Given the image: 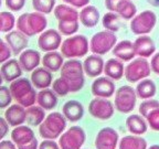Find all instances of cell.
<instances>
[{"label":"cell","mask_w":159,"mask_h":149,"mask_svg":"<svg viewBox=\"0 0 159 149\" xmlns=\"http://www.w3.org/2000/svg\"><path fill=\"white\" fill-rule=\"evenodd\" d=\"M85 83L83 64L77 60H69L61 67V76L53 82V92L60 96L79 92Z\"/></svg>","instance_id":"obj_1"},{"label":"cell","mask_w":159,"mask_h":149,"mask_svg":"<svg viewBox=\"0 0 159 149\" xmlns=\"http://www.w3.org/2000/svg\"><path fill=\"white\" fill-rule=\"evenodd\" d=\"M10 93L13 99H16L18 104L25 107L34 105L37 101V92L32 87V84L28 79H17L12 81L9 87Z\"/></svg>","instance_id":"obj_2"},{"label":"cell","mask_w":159,"mask_h":149,"mask_svg":"<svg viewBox=\"0 0 159 149\" xmlns=\"http://www.w3.org/2000/svg\"><path fill=\"white\" fill-rule=\"evenodd\" d=\"M48 25V20L43 13L30 12L23 13L18 18L17 28L20 32L27 37H33L38 33H42Z\"/></svg>","instance_id":"obj_3"},{"label":"cell","mask_w":159,"mask_h":149,"mask_svg":"<svg viewBox=\"0 0 159 149\" xmlns=\"http://www.w3.org/2000/svg\"><path fill=\"white\" fill-rule=\"evenodd\" d=\"M65 127H66V118L57 112L51 113L39 125L40 136L43 139L54 140L59 138L60 135L64 132Z\"/></svg>","instance_id":"obj_4"},{"label":"cell","mask_w":159,"mask_h":149,"mask_svg":"<svg viewBox=\"0 0 159 149\" xmlns=\"http://www.w3.org/2000/svg\"><path fill=\"white\" fill-rule=\"evenodd\" d=\"M89 40L85 35L77 34L67 38L61 45V53L67 59L82 57L89 52Z\"/></svg>","instance_id":"obj_5"},{"label":"cell","mask_w":159,"mask_h":149,"mask_svg":"<svg viewBox=\"0 0 159 149\" xmlns=\"http://www.w3.org/2000/svg\"><path fill=\"white\" fill-rule=\"evenodd\" d=\"M117 42V37L111 31H99L95 33L89 41V50L96 55H103L108 53Z\"/></svg>","instance_id":"obj_6"},{"label":"cell","mask_w":159,"mask_h":149,"mask_svg":"<svg viewBox=\"0 0 159 149\" xmlns=\"http://www.w3.org/2000/svg\"><path fill=\"white\" fill-rule=\"evenodd\" d=\"M157 22V16L152 10H145L135 16L130 22L132 32L137 35H145L154 30Z\"/></svg>","instance_id":"obj_7"},{"label":"cell","mask_w":159,"mask_h":149,"mask_svg":"<svg viewBox=\"0 0 159 149\" xmlns=\"http://www.w3.org/2000/svg\"><path fill=\"white\" fill-rule=\"evenodd\" d=\"M137 95L135 89L128 85H123L116 91L115 95V108L120 113H130L135 108Z\"/></svg>","instance_id":"obj_8"},{"label":"cell","mask_w":159,"mask_h":149,"mask_svg":"<svg viewBox=\"0 0 159 149\" xmlns=\"http://www.w3.org/2000/svg\"><path fill=\"white\" fill-rule=\"evenodd\" d=\"M150 64L145 57H138L136 60H133L126 66L124 71L125 77L128 82L136 83L138 81L146 79L150 75Z\"/></svg>","instance_id":"obj_9"},{"label":"cell","mask_w":159,"mask_h":149,"mask_svg":"<svg viewBox=\"0 0 159 149\" xmlns=\"http://www.w3.org/2000/svg\"><path fill=\"white\" fill-rule=\"evenodd\" d=\"M86 135L80 126H72L60 137L59 145L61 149H81L85 142Z\"/></svg>","instance_id":"obj_10"},{"label":"cell","mask_w":159,"mask_h":149,"mask_svg":"<svg viewBox=\"0 0 159 149\" xmlns=\"http://www.w3.org/2000/svg\"><path fill=\"white\" fill-rule=\"evenodd\" d=\"M89 112L94 118L106 120L114 115V106L113 103L107 98L96 97L89 103Z\"/></svg>","instance_id":"obj_11"},{"label":"cell","mask_w":159,"mask_h":149,"mask_svg":"<svg viewBox=\"0 0 159 149\" xmlns=\"http://www.w3.org/2000/svg\"><path fill=\"white\" fill-rule=\"evenodd\" d=\"M61 43H62L61 34L54 29H49L43 31L38 40V45H39L40 50H42L43 52L55 51L61 47Z\"/></svg>","instance_id":"obj_12"},{"label":"cell","mask_w":159,"mask_h":149,"mask_svg":"<svg viewBox=\"0 0 159 149\" xmlns=\"http://www.w3.org/2000/svg\"><path fill=\"white\" fill-rule=\"evenodd\" d=\"M118 142V133L111 127H104L95 138L96 149H115Z\"/></svg>","instance_id":"obj_13"},{"label":"cell","mask_w":159,"mask_h":149,"mask_svg":"<svg viewBox=\"0 0 159 149\" xmlns=\"http://www.w3.org/2000/svg\"><path fill=\"white\" fill-rule=\"evenodd\" d=\"M115 93V84L109 77H98L92 84V94L96 97L108 98Z\"/></svg>","instance_id":"obj_14"},{"label":"cell","mask_w":159,"mask_h":149,"mask_svg":"<svg viewBox=\"0 0 159 149\" xmlns=\"http://www.w3.org/2000/svg\"><path fill=\"white\" fill-rule=\"evenodd\" d=\"M6 41H7L8 47L11 50V52L16 55L20 54L23 50L27 49L28 43H29L28 37L23 34L22 32H20L19 30H17V31H10L6 35Z\"/></svg>","instance_id":"obj_15"},{"label":"cell","mask_w":159,"mask_h":149,"mask_svg":"<svg viewBox=\"0 0 159 149\" xmlns=\"http://www.w3.org/2000/svg\"><path fill=\"white\" fill-rule=\"evenodd\" d=\"M40 61H41L40 53L35 50H23L22 52L20 53L19 64L23 71H27V72L33 71L40 64Z\"/></svg>","instance_id":"obj_16"},{"label":"cell","mask_w":159,"mask_h":149,"mask_svg":"<svg viewBox=\"0 0 159 149\" xmlns=\"http://www.w3.org/2000/svg\"><path fill=\"white\" fill-rule=\"evenodd\" d=\"M135 53L140 57H149L152 55L156 51V45H155L154 40L148 35H140L134 42Z\"/></svg>","instance_id":"obj_17"},{"label":"cell","mask_w":159,"mask_h":149,"mask_svg":"<svg viewBox=\"0 0 159 149\" xmlns=\"http://www.w3.org/2000/svg\"><path fill=\"white\" fill-rule=\"evenodd\" d=\"M104 69V61L99 55L92 54L85 59L83 63V70L85 74L89 77H96L102 74Z\"/></svg>","instance_id":"obj_18"},{"label":"cell","mask_w":159,"mask_h":149,"mask_svg":"<svg viewBox=\"0 0 159 149\" xmlns=\"http://www.w3.org/2000/svg\"><path fill=\"white\" fill-rule=\"evenodd\" d=\"M113 54L120 61L128 62L134 59L136 55L134 49V43L129 40H123L120 42L116 43L115 47H113Z\"/></svg>","instance_id":"obj_19"},{"label":"cell","mask_w":159,"mask_h":149,"mask_svg":"<svg viewBox=\"0 0 159 149\" xmlns=\"http://www.w3.org/2000/svg\"><path fill=\"white\" fill-rule=\"evenodd\" d=\"M31 83L35 88L44 89L52 84V73L45 67H38L31 74Z\"/></svg>","instance_id":"obj_20"},{"label":"cell","mask_w":159,"mask_h":149,"mask_svg":"<svg viewBox=\"0 0 159 149\" xmlns=\"http://www.w3.org/2000/svg\"><path fill=\"white\" fill-rule=\"evenodd\" d=\"M63 116L66 119H69L70 122L75 123L79 122L80 119H82L84 116V107L77 101H69L66 102L62 107Z\"/></svg>","instance_id":"obj_21"},{"label":"cell","mask_w":159,"mask_h":149,"mask_svg":"<svg viewBox=\"0 0 159 149\" xmlns=\"http://www.w3.org/2000/svg\"><path fill=\"white\" fill-rule=\"evenodd\" d=\"M0 73H1L5 81L12 82L22 75V69L16 59H9L5 63H2Z\"/></svg>","instance_id":"obj_22"},{"label":"cell","mask_w":159,"mask_h":149,"mask_svg":"<svg viewBox=\"0 0 159 149\" xmlns=\"http://www.w3.org/2000/svg\"><path fill=\"white\" fill-rule=\"evenodd\" d=\"M5 119L10 126L17 127L25 122V108L19 104L9 106L5 113Z\"/></svg>","instance_id":"obj_23"},{"label":"cell","mask_w":159,"mask_h":149,"mask_svg":"<svg viewBox=\"0 0 159 149\" xmlns=\"http://www.w3.org/2000/svg\"><path fill=\"white\" fill-rule=\"evenodd\" d=\"M79 19L84 27L94 28L99 21V12L94 6H85L79 13Z\"/></svg>","instance_id":"obj_24"},{"label":"cell","mask_w":159,"mask_h":149,"mask_svg":"<svg viewBox=\"0 0 159 149\" xmlns=\"http://www.w3.org/2000/svg\"><path fill=\"white\" fill-rule=\"evenodd\" d=\"M103 72L111 79L119 81V79L124 76V64H123V62L120 60L109 59L104 64Z\"/></svg>","instance_id":"obj_25"},{"label":"cell","mask_w":159,"mask_h":149,"mask_svg":"<svg viewBox=\"0 0 159 149\" xmlns=\"http://www.w3.org/2000/svg\"><path fill=\"white\" fill-rule=\"evenodd\" d=\"M33 138H35L34 133L30 127L23 126V125H19L17 126L11 133V139L17 146L20 145L28 144L29 142H31Z\"/></svg>","instance_id":"obj_26"},{"label":"cell","mask_w":159,"mask_h":149,"mask_svg":"<svg viewBox=\"0 0 159 149\" xmlns=\"http://www.w3.org/2000/svg\"><path fill=\"white\" fill-rule=\"evenodd\" d=\"M37 102L44 111H51L57 104V96L53 89L44 88L37 94Z\"/></svg>","instance_id":"obj_27"},{"label":"cell","mask_w":159,"mask_h":149,"mask_svg":"<svg viewBox=\"0 0 159 149\" xmlns=\"http://www.w3.org/2000/svg\"><path fill=\"white\" fill-rule=\"evenodd\" d=\"M63 63H64L63 55L59 52H55V51L47 52L44 54V56L42 57L43 67L49 70L50 72H57V71H60Z\"/></svg>","instance_id":"obj_28"},{"label":"cell","mask_w":159,"mask_h":149,"mask_svg":"<svg viewBox=\"0 0 159 149\" xmlns=\"http://www.w3.org/2000/svg\"><path fill=\"white\" fill-rule=\"evenodd\" d=\"M126 127L129 133L143 135L147 132V123L140 115H129L126 119Z\"/></svg>","instance_id":"obj_29"},{"label":"cell","mask_w":159,"mask_h":149,"mask_svg":"<svg viewBox=\"0 0 159 149\" xmlns=\"http://www.w3.org/2000/svg\"><path fill=\"white\" fill-rule=\"evenodd\" d=\"M54 16L57 21H70V20H79V11L72 6L59 5L54 8Z\"/></svg>","instance_id":"obj_30"},{"label":"cell","mask_w":159,"mask_h":149,"mask_svg":"<svg viewBox=\"0 0 159 149\" xmlns=\"http://www.w3.org/2000/svg\"><path fill=\"white\" fill-rule=\"evenodd\" d=\"M114 12H116L120 18L130 20L136 16L137 8L132 0H119Z\"/></svg>","instance_id":"obj_31"},{"label":"cell","mask_w":159,"mask_h":149,"mask_svg":"<svg viewBox=\"0 0 159 149\" xmlns=\"http://www.w3.org/2000/svg\"><path fill=\"white\" fill-rule=\"evenodd\" d=\"M136 95L143 99L152 98L156 94V84L152 79H144L136 87Z\"/></svg>","instance_id":"obj_32"},{"label":"cell","mask_w":159,"mask_h":149,"mask_svg":"<svg viewBox=\"0 0 159 149\" xmlns=\"http://www.w3.org/2000/svg\"><path fill=\"white\" fill-rule=\"evenodd\" d=\"M45 113L44 109L40 106H30L27 107L25 111V120L31 126H39L44 120Z\"/></svg>","instance_id":"obj_33"},{"label":"cell","mask_w":159,"mask_h":149,"mask_svg":"<svg viewBox=\"0 0 159 149\" xmlns=\"http://www.w3.org/2000/svg\"><path fill=\"white\" fill-rule=\"evenodd\" d=\"M119 149H147V142L138 136H125L119 142Z\"/></svg>","instance_id":"obj_34"},{"label":"cell","mask_w":159,"mask_h":149,"mask_svg":"<svg viewBox=\"0 0 159 149\" xmlns=\"http://www.w3.org/2000/svg\"><path fill=\"white\" fill-rule=\"evenodd\" d=\"M102 23L105 30L115 33L119 30V16L116 12L109 11L104 15L102 19Z\"/></svg>","instance_id":"obj_35"},{"label":"cell","mask_w":159,"mask_h":149,"mask_svg":"<svg viewBox=\"0 0 159 149\" xmlns=\"http://www.w3.org/2000/svg\"><path fill=\"white\" fill-rule=\"evenodd\" d=\"M79 20H70V21H59L60 34L63 35H73L79 30Z\"/></svg>","instance_id":"obj_36"},{"label":"cell","mask_w":159,"mask_h":149,"mask_svg":"<svg viewBox=\"0 0 159 149\" xmlns=\"http://www.w3.org/2000/svg\"><path fill=\"white\" fill-rule=\"evenodd\" d=\"M32 6L37 12L48 15L54 9L55 0H32Z\"/></svg>","instance_id":"obj_37"},{"label":"cell","mask_w":159,"mask_h":149,"mask_svg":"<svg viewBox=\"0 0 159 149\" xmlns=\"http://www.w3.org/2000/svg\"><path fill=\"white\" fill-rule=\"evenodd\" d=\"M0 17L2 20V32L12 31L13 27L16 25L15 16L11 12H8V11H2V12H0Z\"/></svg>","instance_id":"obj_38"},{"label":"cell","mask_w":159,"mask_h":149,"mask_svg":"<svg viewBox=\"0 0 159 149\" xmlns=\"http://www.w3.org/2000/svg\"><path fill=\"white\" fill-rule=\"evenodd\" d=\"M152 130L159 132V107L152 109L145 117Z\"/></svg>","instance_id":"obj_39"},{"label":"cell","mask_w":159,"mask_h":149,"mask_svg":"<svg viewBox=\"0 0 159 149\" xmlns=\"http://www.w3.org/2000/svg\"><path fill=\"white\" fill-rule=\"evenodd\" d=\"M12 102V96L9 87L0 85V108H6Z\"/></svg>","instance_id":"obj_40"},{"label":"cell","mask_w":159,"mask_h":149,"mask_svg":"<svg viewBox=\"0 0 159 149\" xmlns=\"http://www.w3.org/2000/svg\"><path fill=\"white\" fill-rule=\"evenodd\" d=\"M159 107V102L156 101V99H147L145 102H143L142 104L139 105V113L142 114L143 117H146L147 114H148L152 109L157 108Z\"/></svg>","instance_id":"obj_41"},{"label":"cell","mask_w":159,"mask_h":149,"mask_svg":"<svg viewBox=\"0 0 159 149\" xmlns=\"http://www.w3.org/2000/svg\"><path fill=\"white\" fill-rule=\"evenodd\" d=\"M11 54H12V52H11L10 47H8V44L3 40L0 39V63H5L6 61H8Z\"/></svg>","instance_id":"obj_42"},{"label":"cell","mask_w":159,"mask_h":149,"mask_svg":"<svg viewBox=\"0 0 159 149\" xmlns=\"http://www.w3.org/2000/svg\"><path fill=\"white\" fill-rule=\"evenodd\" d=\"M25 5V0H6V6L12 11H20Z\"/></svg>","instance_id":"obj_43"},{"label":"cell","mask_w":159,"mask_h":149,"mask_svg":"<svg viewBox=\"0 0 159 149\" xmlns=\"http://www.w3.org/2000/svg\"><path fill=\"white\" fill-rule=\"evenodd\" d=\"M69 6H72L73 8H83L89 3V0H63Z\"/></svg>","instance_id":"obj_44"},{"label":"cell","mask_w":159,"mask_h":149,"mask_svg":"<svg viewBox=\"0 0 159 149\" xmlns=\"http://www.w3.org/2000/svg\"><path fill=\"white\" fill-rule=\"evenodd\" d=\"M8 130H9V124L5 118L0 117V140L7 135Z\"/></svg>","instance_id":"obj_45"},{"label":"cell","mask_w":159,"mask_h":149,"mask_svg":"<svg viewBox=\"0 0 159 149\" xmlns=\"http://www.w3.org/2000/svg\"><path fill=\"white\" fill-rule=\"evenodd\" d=\"M39 149H60V148H59V145L55 142H53L51 139H47V140L41 142Z\"/></svg>","instance_id":"obj_46"},{"label":"cell","mask_w":159,"mask_h":149,"mask_svg":"<svg viewBox=\"0 0 159 149\" xmlns=\"http://www.w3.org/2000/svg\"><path fill=\"white\" fill-rule=\"evenodd\" d=\"M150 70L159 75V52L152 56V61H150Z\"/></svg>","instance_id":"obj_47"},{"label":"cell","mask_w":159,"mask_h":149,"mask_svg":"<svg viewBox=\"0 0 159 149\" xmlns=\"http://www.w3.org/2000/svg\"><path fill=\"white\" fill-rule=\"evenodd\" d=\"M18 149H38V140L37 138H33L31 142H29L28 144L20 145L18 146Z\"/></svg>","instance_id":"obj_48"},{"label":"cell","mask_w":159,"mask_h":149,"mask_svg":"<svg viewBox=\"0 0 159 149\" xmlns=\"http://www.w3.org/2000/svg\"><path fill=\"white\" fill-rule=\"evenodd\" d=\"M118 1L119 0H105V7H106L109 11H113V12H114Z\"/></svg>","instance_id":"obj_49"},{"label":"cell","mask_w":159,"mask_h":149,"mask_svg":"<svg viewBox=\"0 0 159 149\" xmlns=\"http://www.w3.org/2000/svg\"><path fill=\"white\" fill-rule=\"evenodd\" d=\"M0 149H17V148H16L13 142L3 140V142H0Z\"/></svg>","instance_id":"obj_50"},{"label":"cell","mask_w":159,"mask_h":149,"mask_svg":"<svg viewBox=\"0 0 159 149\" xmlns=\"http://www.w3.org/2000/svg\"><path fill=\"white\" fill-rule=\"evenodd\" d=\"M147 2L154 7H159V0H147Z\"/></svg>","instance_id":"obj_51"},{"label":"cell","mask_w":159,"mask_h":149,"mask_svg":"<svg viewBox=\"0 0 159 149\" xmlns=\"http://www.w3.org/2000/svg\"><path fill=\"white\" fill-rule=\"evenodd\" d=\"M149 149H159V145H152Z\"/></svg>","instance_id":"obj_52"},{"label":"cell","mask_w":159,"mask_h":149,"mask_svg":"<svg viewBox=\"0 0 159 149\" xmlns=\"http://www.w3.org/2000/svg\"><path fill=\"white\" fill-rule=\"evenodd\" d=\"M0 32H2V20H1V17H0Z\"/></svg>","instance_id":"obj_53"},{"label":"cell","mask_w":159,"mask_h":149,"mask_svg":"<svg viewBox=\"0 0 159 149\" xmlns=\"http://www.w3.org/2000/svg\"><path fill=\"white\" fill-rule=\"evenodd\" d=\"M2 82H3V77H2V75H1V73H0V85L2 84Z\"/></svg>","instance_id":"obj_54"},{"label":"cell","mask_w":159,"mask_h":149,"mask_svg":"<svg viewBox=\"0 0 159 149\" xmlns=\"http://www.w3.org/2000/svg\"><path fill=\"white\" fill-rule=\"evenodd\" d=\"M0 7H1V0H0Z\"/></svg>","instance_id":"obj_55"}]
</instances>
